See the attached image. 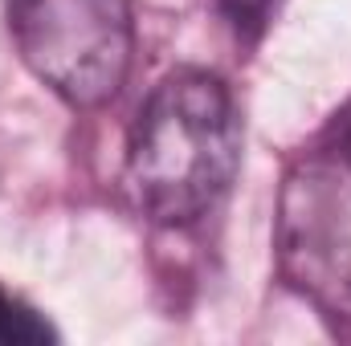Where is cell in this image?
<instances>
[{"label":"cell","instance_id":"cell-1","mask_svg":"<svg viewBox=\"0 0 351 346\" xmlns=\"http://www.w3.org/2000/svg\"><path fill=\"white\" fill-rule=\"evenodd\" d=\"M241 163V118L229 86L196 66L160 78L127 135L123 183L164 228L208 216Z\"/></svg>","mask_w":351,"mask_h":346},{"label":"cell","instance_id":"cell-2","mask_svg":"<svg viewBox=\"0 0 351 346\" xmlns=\"http://www.w3.org/2000/svg\"><path fill=\"white\" fill-rule=\"evenodd\" d=\"M21 62L70 106H106L131 74L127 0H4Z\"/></svg>","mask_w":351,"mask_h":346},{"label":"cell","instance_id":"cell-3","mask_svg":"<svg viewBox=\"0 0 351 346\" xmlns=\"http://www.w3.org/2000/svg\"><path fill=\"white\" fill-rule=\"evenodd\" d=\"M278 265L323 310H351V163L306 159L286 175L278 208Z\"/></svg>","mask_w":351,"mask_h":346},{"label":"cell","instance_id":"cell-4","mask_svg":"<svg viewBox=\"0 0 351 346\" xmlns=\"http://www.w3.org/2000/svg\"><path fill=\"white\" fill-rule=\"evenodd\" d=\"M58 330L29 310L25 302H16L12 293L0 289V346H29V343H53Z\"/></svg>","mask_w":351,"mask_h":346},{"label":"cell","instance_id":"cell-5","mask_svg":"<svg viewBox=\"0 0 351 346\" xmlns=\"http://www.w3.org/2000/svg\"><path fill=\"white\" fill-rule=\"evenodd\" d=\"M217 8L237 29V37H258L269 21V12L278 8V0H217Z\"/></svg>","mask_w":351,"mask_h":346},{"label":"cell","instance_id":"cell-6","mask_svg":"<svg viewBox=\"0 0 351 346\" xmlns=\"http://www.w3.org/2000/svg\"><path fill=\"white\" fill-rule=\"evenodd\" d=\"M335 155H339V159H348V163H351V122L343 127V131H339V143H335Z\"/></svg>","mask_w":351,"mask_h":346}]
</instances>
